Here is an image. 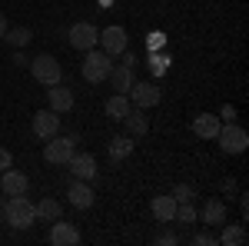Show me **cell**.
<instances>
[{"label": "cell", "instance_id": "1", "mask_svg": "<svg viewBox=\"0 0 249 246\" xmlns=\"http://www.w3.org/2000/svg\"><path fill=\"white\" fill-rule=\"evenodd\" d=\"M3 220H7L14 229H30L34 223H37V203H30L27 193L7 196V203H3Z\"/></svg>", "mask_w": 249, "mask_h": 246}, {"label": "cell", "instance_id": "2", "mask_svg": "<svg viewBox=\"0 0 249 246\" xmlns=\"http://www.w3.org/2000/svg\"><path fill=\"white\" fill-rule=\"evenodd\" d=\"M110 70H113V57H110V54H103V50H96V47L83 54L80 74H83L87 83H103V80L110 76Z\"/></svg>", "mask_w": 249, "mask_h": 246}, {"label": "cell", "instance_id": "3", "mask_svg": "<svg viewBox=\"0 0 249 246\" xmlns=\"http://www.w3.org/2000/svg\"><path fill=\"white\" fill-rule=\"evenodd\" d=\"M27 67H30L34 80H37V83H43V87H53V83H60V80H63V67L57 63V57H53V54H37V57L30 60Z\"/></svg>", "mask_w": 249, "mask_h": 246}, {"label": "cell", "instance_id": "4", "mask_svg": "<svg viewBox=\"0 0 249 246\" xmlns=\"http://www.w3.org/2000/svg\"><path fill=\"white\" fill-rule=\"evenodd\" d=\"M73 153H77V136H50V140H43V160L53 163V167H63Z\"/></svg>", "mask_w": 249, "mask_h": 246}, {"label": "cell", "instance_id": "5", "mask_svg": "<svg viewBox=\"0 0 249 246\" xmlns=\"http://www.w3.org/2000/svg\"><path fill=\"white\" fill-rule=\"evenodd\" d=\"M213 140L219 143V150H223V153H232V156L243 153L249 147V133L243 130V127H236V120H232V123H223L219 133H216Z\"/></svg>", "mask_w": 249, "mask_h": 246}, {"label": "cell", "instance_id": "6", "mask_svg": "<svg viewBox=\"0 0 249 246\" xmlns=\"http://www.w3.org/2000/svg\"><path fill=\"white\" fill-rule=\"evenodd\" d=\"M126 96H130L133 107L150 110V107H156V103L163 100V90H160V83H153V80H140V83L133 80V87L126 90Z\"/></svg>", "mask_w": 249, "mask_h": 246}, {"label": "cell", "instance_id": "7", "mask_svg": "<svg viewBox=\"0 0 249 246\" xmlns=\"http://www.w3.org/2000/svg\"><path fill=\"white\" fill-rule=\"evenodd\" d=\"M67 40H70V47L73 50H93L96 40H100V30H96L93 23H87V20H77L73 27H70V34H67Z\"/></svg>", "mask_w": 249, "mask_h": 246}, {"label": "cell", "instance_id": "8", "mask_svg": "<svg viewBox=\"0 0 249 246\" xmlns=\"http://www.w3.org/2000/svg\"><path fill=\"white\" fill-rule=\"evenodd\" d=\"M96 43H100V50H103V54L120 57V54L130 47V37H126V30H123V27H116V23H113V27L100 30V40H96Z\"/></svg>", "mask_w": 249, "mask_h": 246}, {"label": "cell", "instance_id": "9", "mask_svg": "<svg viewBox=\"0 0 249 246\" xmlns=\"http://www.w3.org/2000/svg\"><path fill=\"white\" fill-rule=\"evenodd\" d=\"M30 127H34V136L37 140H50V136L60 133V114H53V110H37Z\"/></svg>", "mask_w": 249, "mask_h": 246}, {"label": "cell", "instance_id": "10", "mask_svg": "<svg viewBox=\"0 0 249 246\" xmlns=\"http://www.w3.org/2000/svg\"><path fill=\"white\" fill-rule=\"evenodd\" d=\"M67 167H70V173H73V180H96V160L93 153H73L70 160H67Z\"/></svg>", "mask_w": 249, "mask_h": 246}, {"label": "cell", "instance_id": "11", "mask_svg": "<svg viewBox=\"0 0 249 246\" xmlns=\"http://www.w3.org/2000/svg\"><path fill=\"white\" fill-rule=\"evenodd\" d=\"M47 103H50V110H53V114H67V110H73L77 96H73V90H70V87L53 83V87L47 90Z\"/></svg>", "mask_w": 249, "mask_h": 246}, {"label": "cell", "instance_id": "12", "mask_svg": "<svg viewBox=\"0 0 249 246\" xmlns=\"http://www.w3.org/2000/svg\"><path fill=\"white\" fill-rule=\"evenodd\" d=\"M50 243H53V246H77L80 243V229L73 227V223H63V216H60V220H53Z\"/></svg>", "mask_w": 249, "mask_h": 246}, {"label": "cell", "instance_id": "13", "mask_svg": "<svg viewBox=\"0 0 249 246\" xmlns=\"http://www.w3.org/2000/svg\"><path fill=\"white\" fill-rule=\"evenodd\" d=\"M0 189H3V196H20V193H27L30 189V180L23 176L20 170H3V176H0Z\"/></svg>", "mask_w": 249, "mask_h": 246}, {"label": "cell", "instance_id": "14", "mask_svg": "<svg viewBox=\"0 0 249 246\" xmlns=\"http://www.w3.org/2000/svg\"><path fill=\"white\" fill-rule=\"evenodd\" d=\"M67 196H70V207H77V209H90V207H93V200H96L87 180H73L70 189H67Z\"/></svg>", "mask_w": 249, "mask_h": 246}, {"label": "cell", "instance_id": "15", "mask_svg": "<svg viewBox=\"0 0 249 246\" xmlns=\"http://www.w3.org/2000/svg\"><path fill=\"white\" fill-rule=\"evenodd\" d=\"M123 127H126V136H146L150 133V120H146V110H140V107H133L130 114L123 116Z\"/></svg>", "mask_w": 249, "mask_h": 246}, {"label": "cell", "instance_id": "16", "mask_svg": "<svg viewBox=\"0 0 249 246\" xmlns=\"http://www.w3.org/2000/svg\"><path fill=\"white\" fill-rule=\"evenodd\" d=\"M226 223V203L219 196H210L203 203V227H223Z\"/></svg>", "mask_w": 249, "mask_h": 246}, {"label": "cell", "instance_id": "17", "mask_svg": "<svg viewBox=\"0 0 249 246\" xmlns=\"http://www.w3.org/2000/svg\"><path fill=\"white\" fill-rule=\"evenodd\" d=\"M219 127H223V120L216 114H199L193 120V133H196L199 140H213V136L219 133Z\"/></svg>", "mask_w": 249, "mask_h": 246}, {"label": "cell", "instance_id": "18", "mask_svg": "<svg viewBox=\"0 0 249 246\" xmlns=\"http://www.w3.org/2000/svg\"><path fill=\"white\" fill-rule=\"evenodd\" d=\"M216 243L223 246H246L249 243V233L243 223H223V233L216 236Z\"/></svg>", "mask_w": 249, "mask_h": 246}, {"label": "cell", "instance_id": "19", "mask_svg": "<svg viewBox=\"0 0 249 246\" xmlns=\"http://www.w3.org/2000/svg\"><path fill=\"white\" fill-rule=\"evenodd\" d=\"M150 213L156 216V223H173V216H176V200H173V193L170 196H153Z\"/></svg>", "mask_w": 249, "mask_h": 246}, {"label": "cell", "instance_id": "20", "mask_svg": "<svg viewBox=\"0 0 249 246\" xmlns=\"http://www.w3.org/2000/svg\"><path fill=\"white\" fill-rule=\"evenodd\" d=\"M110 87H113L116 94H126L130 87H133V70L130 67H123V63H113V70H110Z\"/></svg>", "mask_w": 249, "mask_h": 246}, {"label": "cell", "instance_id": "21", "mask_svg": "<svg viewBox=\"0 0 249 246\" xmlns=\"http://www.w3.org/2000/svg\"><path fill=\"white\" fill-rule=\"evenodd\" d=\"M133 110V103H130V96L126 94H113L110 100H107V116L110 120H116V123H123V116Z\"/></svg>", "mask_w": 249, "mask_h": 246}, {"label": "cell", "instance_id": "22", "mask_svg": "<svg viewBox=\"0 0 249 246\" xmlns=\"http://www.w3.org/2000/svg\"><path fill=\"white\" fill-rule=\"evenodd\" d=\"M3 40L14 47V50H23L30 40H34V30L30 27H7V34H3Z\"/></svg>", "mask_w": 249, "mask_h": 246}, {"label": "cell", "instance_id": "23", "mask_svg": "<svg viewBox=\"0 0 249 246\" xmlns=\"http://www.w3.org/2000/svg\"><path fill=\"white\" fill-rule=\"evenodd\" d=\"M63 216V207H60V200H50V196H43L37 203V220H47V223H53Z\"/></svg>", "mask_w": 249, "mask_h": 246}, {"label": "cell", "instance_id": "24", "mask_svg": "<svg viewBox=\"0 0 249 246\" xmlns=\"http://www.w3.org/2000/svg\"><path fill=\"white\" fill-rule=\"evenodd\" d=\"M133 153V136H113L110 140V156L120 160V156H130Z\"/></svg>", "mask_w": 249, "mask_h": 246}, {"label": "cell", "instance_id": "25", "mask_svg": "<svg viewBox=\"0 0 249 246\" xmlns=\"http://www.w3.org/2000/svg\"><path fill=\"white\" fill-rule=\"evenodd\" d=\"M176 223H183V227H193L196 220H199V213H196V207L193 203H176V216H173Z\"/></svg>", "mask_w": 249, "mask_h": 246}, {"label": "cell", "instance_id": "26", "mask_svg": "<svg viewBox=\"0 0 249 246\" xmlns=\"http://www.w3.org/2000/svg\"><path fill=\"white\" fill-rule=\"evenodd\" d=\"M150 67H153L156 76H163V74H166V67H170V57L160 54V50H150Z\"/></svg>", "mask_w": 249, "mask_h": 246}, {"label": "cell", "instance_id": "27", "mask_svg": "<svg viewBox=\"0 0 249 246\" xmlns=\"http://www.w3.org/2000/svg\"><path fill=\"white\" fill-rule=\"evenodd\" d=\"M193 196H196V193H193L190 183H179V187L173 189V200H176V203H193Z\"/></svg>", "mask_w": 249, "mask_h": 246}, {"label": "cell", "instance_id": "28", "mask_svg": "<svg viewBox=\"0 0 249 246\" xmlns=\"http://www.w3.org/2000/svg\"><path fill=\"white\" fill-rule=\"evenodd\" d=\"M163 47H166V34H163V30L146 34V50H163Z\"/></svg>", "mask_w": 249, "mask_h": 246}, {"label": "cell", "instance_id": "29", "mask_svg": "<svg viewBox=\"0 0 249 246\" xmlns=\"http://www.w3.org/2000/svg\"><path fill=\"white\" fill-rule=\"evenodd\" d=\"M193 243H196V246H216V236L203 229V233H196V236H193Z\"/></svg>", "mask_w": 249, "mask_h": 246}, {"label": "cell", "instance_id": "30", "mask_svg": "<svg viewBox=\"0 0 249 246\" xmlns=\"http://www.w3.org/2000/svg\"><path fill=\"white\" fill-rule=\"evenodd\" d=\"M176 243H179L176 233H160V236H156V246H176Z\"/></svg>", "mask_w": 249, "mask_h": 246}, {"label": "cell", "instance_id": "31", "mask_svg": "<svg viewBox=\"0 0 249 246\" xmlns=\"http://www.w3.org/2000/svg\"><path fill=\"white\" fill-rule=\"evenodd\" d=\"M219 120H223V123H232V120H236V107H232V103H226V107H223V110H219Z\"/></svg>", "mask_w": 249, "mask_h": 246}, {"label": "cell", "instance_id": "32", "mask_svg": "<svg viewBox=\"0 0 249 246\" xmlns=\"http://www.w3.org/2000/svg\"><path fill=\"white\" fill-rule=\"evenodd\" d=\"M10 163H14V156H10V150H7V147H0V173L7 170Z\"/></svg>", "mask_w": 249, "mask_h": 246}, {"label": "cell", "instance_id": "33", "mask_svg": "<svg viewBox=\"0 0 249 246\" xmlns=\"http://www.w3.org/2000/svg\"><path fill=\"white\" fill-rule=\"evenodd\" d=\"M120 57H123V67H130V70H136V57L130 54V47H126V50H123Z\"/></svg>", "mask_w": 249, "mask_h": 246}, {"label": "cell", "instance_id": "34", "mask_svg": "<svg viewBox=\"0 0 249 246\" xmlns=\"http://www.w3.org/2000/svg\"><path fill=\"white\" fill-rule=\"evenodd\" d=\"M10 63H14V67H27L30 60H27V54H23V50H14V60H10Z\"/></svg>", "mask_w": 249, "mask_h": 246}, {"label": "cell", "instance_id": "35", "mask_svg": "<svg viewBox=\"0 0 249 246\" xmlns=\"http://www.w3.org/2000/svg\"><path fill=\"white\" fill-rule=\"evenodd\" d=\"M3 34H7V17H3V10H0V40H3Z\"/></svg>", "mask_w": 249, "mask_h": 246}, {"label": "cell", "instance_id": "36", "mask_svg": "<svg viewBox=\"0 0 249 246\" xmlns=\"http://www.w3.org/2000/svg\"><path fill=\"white\" fill-rule=\"evenodd\" d=\"M0 220H3V200H0Z\"/></svg>", "mask_w": 249, "mask_h": 246}]
</instances>
